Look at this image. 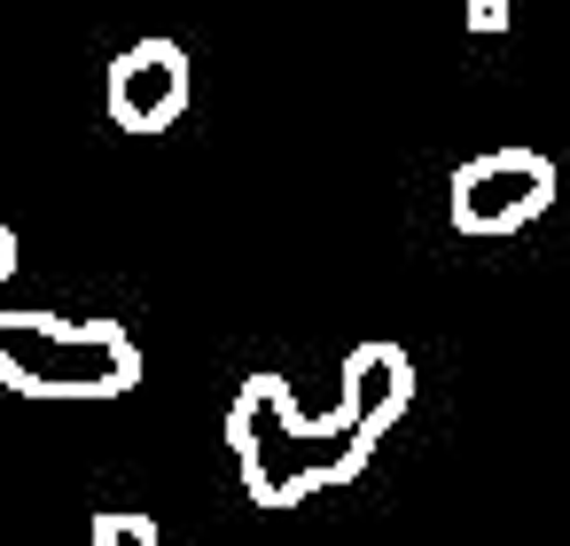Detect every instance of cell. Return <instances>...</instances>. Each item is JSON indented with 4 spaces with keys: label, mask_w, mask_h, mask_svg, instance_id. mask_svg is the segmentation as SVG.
Wrapping results in <instances>:
<instances>
[{
    "label": "cell",
    "mask_w": 570,
    "mask_h": 546,
    "mask_svg": "<svg viewBox=\"0 0 570 546\" xmlns=\"http://www.w3.org/2000/svg\"><path fill=\"white\" fill-rule=\"evenodd\" d=\"M406 398H414V359L383 336L344 351L336 414H297L282 375H243L227 406V453L243 468V492L258 507H297L313 492L352 484L375 460V445L399 429Z\"/></svg>",
    "instance_id": "1"
},
{
    "label": "cell",
    "mask_w": 570,
    "mask_h": 546,
    "mask_svg": "<svg viewBox=\"0 0 570 546\" xmlns=\"http://www.w3.org/2000/svg\"><path fill=\"white\" fill-rule=\"evenodd\" d=\"M141 383V344L118 320L0 312V390L17 398H126Z\"/></svg>",
    "instance_id": "2"
},
{
    "label": "cell",
    "mask_w": 570,
    "mask_h": 546,
    "mask_svg": "<svg viewBox=\"0 0 570 546\" xmlns=\"http://www.w3.org/2000/svg\"><path fill=\"white\" fill-rule=\"evenodd\" d=\"M445 211L461 235H523L539 211H554V165L539 149H484L453 172Z\"/></svg>",
    "instance_id": "3"
},
{
    "label": "cell",
    "mask_w": 570,
    "mask_h": 546,
    "mask_svg": "<svg viewBox=\"0 0 570 546\" xmlns=\"http://www.w3.org/2000/svg\"><path fill=\"white\" fill-rule=\"evenodd\" d=\"M188 56L180 40H134L110 63V126L118 133H165L188 110Z\"/></svg>",
    "instance_id": "4"
},
{
    "label": "cell",
    "mask_w": 570,
    "mask_h": 546,
    "mask_svg": "<svg viewBox=\"0 0 570 546\" xmlns=\"http://www.w3.org/2000/svg\"><path fill=\"white\" fill-rule=\"evenodd\" d=\"M95 546H165V530L141 507H102L95 515Z\"/></svg>",
    "instance_id": "5"
},
{
    "label": "cell",
    "mask_w": 570,
    "mask_h": 546,
    "mask_svg": "<svg viewBox=\"0 0 570 546\" xmlns=\"http://www.w3.org/2000/svg\"><path fill=\"white\" fill-rule=\"evenodd\" d=\"M469 32L500 40V32H508V0H469Z\"/></svg>",
    "instance_id": "6"
},
{
    "label": "cell",
    "mask_w": 570,
    "mask_h": 546,
    "mask_svg": "<svg viewBox=\"0 0 570 546\" xmlns=\"http://www.w3.org/2000/svg\"><path fill=\"white\" fill-rule=\"evenodd\" d=\"M9 274H17V235L0 227V281H9Z\"/></svg>",
    "instance_id": "7"
}]
</instances>
